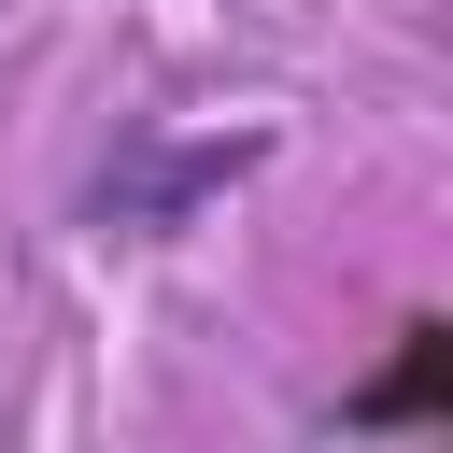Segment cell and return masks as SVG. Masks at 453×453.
<instances>
[{
  "label": "cell",
  "mask_w": 453,
  "mask_h": 453,
  "mask_svg": "<svg viewBox=\"0 0 453 453\" xmlns=\"http://www.w3.org/2000/svg\"><path fill=\"white\" fill-rule=\"evenodd\" d=\"M340 425H368V439H425V453H453V326H411L354 396H340Z\"/></svg>",
  "instance_id": "6da1fadb"
}]
</instances>
